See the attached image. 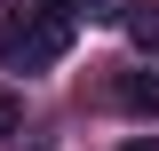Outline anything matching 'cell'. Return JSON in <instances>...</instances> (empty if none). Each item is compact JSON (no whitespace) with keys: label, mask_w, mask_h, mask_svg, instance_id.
<instances>
[{"label":"cell","mask_w":159,"mask_h":151,"mask_svg":"<svg viewBox=\"0 0 159 151\" xmlns=\"http://www.w3.org/2000/svg\"><path fill=\"white\" fill-rule=\"evenodd\" d=\"M119 24H127V40H135V56L159 64V0H119Z\"/></svg>","instance_id":"cell-2"},{"label":"cell","mask_w":159,"mask_h":151,"mask_svg":"<svg viewBox=\"0 0 159 151\" xmlns=\"http://www.w3.org/2000/svg\"><path fill=\"white\" fill-rule=\"evenodd\" d=\"M16 127H24V95L8 88V80H0V143H8V135H16Z\"/></svg>","instance_id":"cell-5"},{"label":"cell","mask_w":159,"mask_h":151,"mask_svg":"<svg viewBox=\"0 0 159 151\" xmlns=\"http://www.w3.org/2000/svg\"><path fill=\"white\" fill-rule=\"evenodd\" d=\"M32 8H48V16H64V24H80V16H119L111 0H32Z\"/></svg>","instance_id":"cell-4"},{"label":"cell","mask_w":159,"mask_h":151,"mask_svg":"<svg viewBox=\"0 0 159 151\" xmlns=\"http://www.w3.org/2000/svg\"><path fill=\"white\" fill-rule=\"evenodd\" d=\"M111 103L119 112H159V72H119L111 80Z\"/></svg>","instance_id":"cell-3"},{"label":"cell","mask_w":159,"mask_h":151,"mask_svg":"<svg viewBox=\"0 0 159 151\" xmlns=\"http://www.w3.org/2000/svg\"><path fill=\"white\" fill-rule=\"evenodd\" d=\"M72 32H80V24L48 16V8H24V16L0 32V64H8V72H48V64L72 56Z\"/></svg>","instance_id":"cell-1"},{"label":"cell","mask_w":159,"mask_h":151,"mask_svg":"<svg viewBox=\"0 0 159 151\" xmlns=\"http://www.w3.org/2000/svg\"><path fill=\"white\" fill-rule=\"evenodd\" d=\"M127 151H159V135H151V143H127Z\"/></svg>","instance_id":"cell-6"}]
</instances>
